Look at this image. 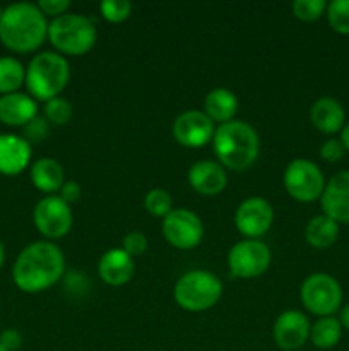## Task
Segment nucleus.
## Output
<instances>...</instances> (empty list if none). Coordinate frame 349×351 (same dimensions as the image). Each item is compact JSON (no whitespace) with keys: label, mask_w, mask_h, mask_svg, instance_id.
Returning a JSON list of instances; mask_svg holds the SVG:
<instances>
[{"label":"nucleus","mask_w":349,"mask_h":351,"mask_svg":"<svg viewBox=\"0 0 349 351\" xmlns=\"http://www.w3.org/2000/svg\"><path fill=\"white\" fill-rule=\"evenodd\" d=\"M65 274V257L60 247L40 240L24 247L12 267L16 287L24 293H40L62 280Z\"/></svg>","instance_id":"obj_1"},{"label":"nucleus","mask_w":349,"mask_h":351,"mask_svg":"<svg viewBox=\"0 0 349 351\" xmlns=\"http://www.w3.org/2000/svg\"><path fill=\"white\" fill-rule=\"evenodd\" d=\"M48 24L36 3H12L3 9L0 19V41L16 53H29L48 38Z\"/></svg>","instance_id":"obj_2"},{"label":"nucleus","mask_w":349,"mask_h":351,"mask_svg":"<svg viewBox=\"0 0 349 351\" xmlns=\"http://www.w3.org/2000/svg\"><path fill=\"white\" fill-rule=\"evenodd\" d=\"M212 147L219 165L229 170L242 171L252 167L259 158L260 139L250 123L231 120L216 127Z\"/></svg>","instance_id":"obj_3"},{"label":"nucleus","mask_w":349,"mask_h":351,"mask_svg":"<svg viewBox=\"0 0 349 351\" xmlns=\"http://www.w3.org/2000/svg\"><path fill=\"white\" fill-rule=\"evenodd\" d=\"M70 67L64 55L57 51H43L33 57L26 69V84L31 98L36 101H50L58 98L68 84Z\"/></svg>","instance_id":"obj_4"},{"label":"nucleus","mask_w":349,"mask_h":351,"mask_svg":"<svg viewBox=\"0 0 349 351\" xmlns=\"http://www.w3.org/2000/svg\"><path fill=\"white\" fill-rule=\"evenodd\" d=\"M96 26L89 17L82 14H64L51 19L48 24V40L57 53L81 57L92 50L96 43Z\"/></svg>","instance_id":"obj_5"},{"label":"nucleus","mask_w":349,"mask_h":351,"mask_svg":"<svg viewBox=\"0 0 349 351\" xmlns=\"http://www.w3.org/2000/svg\"><path fill=\"white\" fill-rule=\"evenodd\" d=\"M222 295V283L211 271L194 269L178 278L173 297L187 312H204L214 307Z\"/></svg>","instance_id":"obj_6"},{"label":"nucleus","mask_w":349,"mask_h":351,"mask_svg":"<svg viewBox=\"0 0 349 351\" xmlns=\"http://www.w3.org/2000/svg\"><path fill=\"white\" fill-rule=\"evenodd\" d=\"M300 297L310 314L331 317L342 305V288L331 274L313 273L301 283Z\"/></svg>","instance_id":"obj_7"},{"label":"nucleus","mask_w":349,"mask_h":351,"mask_svg":"<svg viewBox=\"0 0 349 351\" xmlns=\"http://www.w3.org/2000/svg\"><path fill=\"white\" fill-rule=\"evenodd\" d=\"M284 189L298 202H311L322 197L325 178L320 168L310 160L296 158L286 167L283 175Z\"/></svg>","instance_id":"obj_8"},{"label":"nucleus","mask_w":349,"mask_h":351,"mask_svg":"<svg viewBox=\"0 0 349 351\" xmlns=\"http://www.w3.org/2000/svg\"><path fill=\"white\" fill-rule=\"evenodd\" d=\"M272 254L270 249L255 239H243L236 242L228 252V267L231 274L240 280H253L270 267Z\"/></svg>","instance_id":"obj_9"},{"label":"nucleus","mask_w":349,"mask_h":351,"mask_svg":"<svg viewBox=\"0 0 349 351\" xmlns=\"http://www.w3.org/2000/svg\"><path fill=\"white\" fill-rule=\"evenodd\" d=\"M33 221L38 232L48 242H53L64 239L70 232L74 216L70 206L62 201L58 195H47L34 206Z\"/></svg>","instance_id":"obj_10"},{"label":"nucleus","mask_w":349,"mask_h":351,"mask_svg":"<svg viewBox=\"0 0 349 351\" xmlns=\"http://www.w3.org/2000/svg\"><path fill=\"white\" fill-rule=\"evenodd\" d=\"M161 232L171 247L180 250L195 249L204 239L202 219L194 211L183 208H174L163 218Z\"/></svg>","instance_id":"obj_11"},{"label":"nucleus","mask_w":349,"mask_h":351,"mask_svg":"<svg viewBox=\"0 0 349 351\" xmlns=\"http://www.w3.org/2000/svg\"><path fill=\"white\" fill-rule=\"evenodd\" d=\"M274 221V209L263 197H248L238 206L235 213L236 230L245 239H255L266 235Z\"/></svg>","instance_id":"obj_12"},{"label":"nucleus","mask_w":349,"mask_h":351,"mask_svg":"<svg viewBox=\"0 0 349 351\" xmlns=\"http://www.w3.org/2000/svg\"><path fill=\"white\" fill-rule=\"evenodd\" d=\"M174 141L185 147H202L212 143L216 123L201 110H187L174 119L171 127Z\"/></svg>","instance_id":"obj_13"},{"label":"nucleus","mask_w":349,"mask_h":351,"mask_svg":"<svg viewBox=\"0 0 349 351\" xmlns=\"http://www.w3.org/2000/svg\"><path fill=\"white\" fill-rule=\"evenodd\" d=\"M310 321L303 312L284 311L274 322V343L283 351L300 350L310 338Z\"/></svg>","instance_id":"obj_14"},{"label":"nucleus","mask_w":349,"mask_h":351,"mask_svg":"<svg viewBox=\"0 0 349 351\" xmlns=\"http://www.w3.org/2000/svg\"><path fill=\"white\" fill-rule=\"evenodd\" d=\"M320 202L325 216L337 225H349V170L339 171L325 184Z\"/></svg>","instance_id":"obj_15"},{"label":"nucleus","mask_w":349,"mask_h":351,"mask_svg":"<svg viewBox=\"0 0 349 351\" xmlns=\"http://www.w3.org/2000/svg\"><path fill=\"white\" fill-rule=\"evenodd\" d=\"M188 184L201 195L212 197V195L221 194L228 185L226 168L212 160L197 161L188 170Z\"/></svg>","instance_id":"obj_16"},{"label":"nucleus","mask_w":349,"mask_h":351,"mask_svg":"<svg viewBox=\"0 0 349 351\" xmlns=\"http://www.w3.org/2000/svg\"><path fill=\"white\" fill-rule=\"evenodd\" d=\"M135 273L133 257L123 249H109L101 256L98 263V274L101 281L108 287L118 288L129 283Z\"/></svg>","instance_id":"obj_17"},{"label":"nucleus","mask_w":349,"mask_h":351,"mask_svg":"<svg viewBox=\"0 0 349 351\" xmlns=\"http://www.w3.org/2000/svg\"><path fill=\"white\" fill-rule=\"evenodd\" d=\"M31 161V144L16 134H0V173L19 175Z\"/></svg>","instance_id":"obj_18"},{"label":"nucleus","mask_w":349,"mask_h":351,"mask_svg":"<svg viewBox=\"0 0 349 351\" xmlns=\"http://www.w3.org/2000/svg\"><path fill=\"white\" fill-rule=\"evenodd\" d=\"M38 117L36 99L24 93L0 96V122L9 127H24Z\"/></svg>","instance_id":"obj_19"},{"label":"nucleus","mask_w":349,"mask_h":351,"mask_svg":"<svg viewBox=\"0 0 349 351\" xmlns=\"http://www.w3.org/2000/svg\"><path fill=\"white\" fill-rule=\"evenodd\" d=\"M311 125L324 134H335L342 130L346 122V113L341 103L334 98H318L310 108Z\"/></svg>","instance_id":"obj_20"},{"label":"nucleus","mask_w":349,"mask_h":351,"mask_svg":"<svg viewBox=\"0 0 349 351\" xmlns=\"http://www.w3.org/2000/svg\"><path fill=\"white\" fill-rule=\"evenodd\" d=\"M31 182L43 194L55 195L65 184L64 168L53 158H40L31 167Z\"/></svg>","instance_id":"obj_21"},{"label":"nucleus","mask_w":349,"mask_h":351,"mask_svg":"<svg viewBox=\"0 0 349 351\" xmlns=\"http://www.w3.org/2000/svg\"><path fill=\"white\" fill-rule=\"evenodd\" d=\"M240 101L233 91L226 88H216L207 93L204 101V113L214 123H228L235 120L236 112H238Z\"/></svg>","instance_id":"obj_22"},{"label":"nucleus","mask_w":349,"mask_h":351,"mask_svg":"<svg viewBox=\"0 0 349 351\" xmlns=\"http://www.w3.org/2000/svg\"><path fill=\"white\" fill-rule=\"evenodd\" d=\"M339 237V225L325 215H318L307 223L305 239L313 249H328Z\"/></svg>","instance_id":"obj_23"},{"label":"nucleus","mask_w":349,"mask_h":351,"mask_svg":"<svg viewBox=\"0 0 349 351\" xmlns=\"http://www.w3.org/2000/svg\"><path fill=\"white\" fill-rule=\"evenodd\" d=\"M342 336V326L337 317H320L310 329V339L317 348H334Z\"/></svg>","instance_id":"obj_24"},{"label":"nucleus","mask_w":349,"mask_h":351,"mask_svg":"<svg viewBox=\"0 0 349 351\" xmlns=\"http://www.w3.org/2000/svg\"><path fill=\"white\" fill-rule=\"evenodd\" d=\"M26 81V69L17 58H0V95L17 93V89Z\"/></svg>","instance_id":"obj_25"},{"label":"nucleus","mask_w":349,"mask_h":351,"mask_svg":"<svg viewBox=\"0 0 349 351\" xmlns=\"http://www.w3.org/2000/svg\"><path fill=\"white\" fill-rule=\"evenodd\" d=\"M144 208L154 218H166L173 211V197L164 189H153L144 197Z\"/></svg>","instance_id":"obj_26"},{"label":"nucleus","mask_w":349,"mask_h":351,"mask_svg":"<svg viewBox=\"0 0 349 351\" xmlns=\"http://www.w3.org/2000/svg\"><path fill=\"white\" fill-rule=\"evenodd\" d=\"M43 110H44V119H47V122L55 127L67 125V123L72 120V115H74V108H72V105L67 101V99L62 98V96L44 103Z\"/></svg>","instance_id":"obj_27"},{"label":"nucleus","mask_w":349,"mask_h":351,"mask_svg":"<svg viewBox=\"0 0 349 351\" xmlns=\"http://www.w3.org/2000/svg\"><path fill=\"white\" fill-rule=\"evenodd\" d=\"M325 14L335 33L349 34V0H332L327 3Z\"/></svg>","instance_id":"obj_28"},{"label":"nucleus","mask_w":349,"mask_h":351,"mask_svg":"<svg viewBox=\"0 0 349 351\" xmlns=\"http://www.w3.org/2000/svg\"><path fill=\"white\" fill-rule=\"evenodd\" d=\"M291 10L296 19L311 23L324 16V12L327 10V2L325 0H294Z\"/></svg>","instance_id":"obj_29"},{"label":"nucleus","mask_w":349,"mask_h":351,"mask_svg":"<svg viewBox=\"0 0 349 351\" xmlns=\"http://www.w3.org/2000/svg\"><path fill=\"white\" fill-rule=\"evenodd\" d=\"M99 14L103 16V19L112 24L123 23L132 14V3L127 0H103L99 3Z\"/></svg>","instance_id":"obj_30"},{"label":"nucleus","mask_w":349,"mask_h":351,"mask_svg":"<svg viewBox=\"0 0 349 351\" xmlns=\"http://www.w3.org/2000/svg\"><path fill=\"white\" fill-rule=\"evenodd\" d=\"M48 130H50V123L47 122L44 117H34L29 123L23 127V137L27 141L29 144L34 143H41L44 141V137L48 136Z\"/></svg>","instance_id":"obj_31"},{"label":"nucleus","mask_w":349,"mask_h":351,"mask_svg":"<svg viewBox=\"0 0 349 351\" xmlns=\"http://www.w3.org/2000/svg\"><path fill=\"white\" fill-rule=\"evenodd\" d=\"M122 249L129 254L130 257L142 256L147 250V239L144 233L140 232H130L123 237Z\"/></svg>","instance_id":"obj_32"},{"label":"nucleus","mask_w":349,"mask_h":351,"mask_svg":"<svg viewBox=\"0 0 349 351\" xmlns=\"http://www.w3.org/2000/svg\"><path fill=\"white\" fill-rule=\"evenodd\" d=\"M346 154V147L341 139H327L320 147V158L328 163H335V161L342 160Z\"/></svg>","instance_id":"obj_33"},{"label":"nucleus","mask_w":349,"mask_h":351,"mask_svg":"<svg viewBox=\"0 0 349 351\" xmlns=\"http://www.w3.org/2000/svg\"><path fill=\"white\" fill-rule=\"evenodd\" d=\"M36 5L44 16L51 17V19H57V17L67 14L70 2L68 0H40Z\"/></svg>","instance_id":"obj_34"},{"label":"nucleus","mask_w":349,"mask_h":351,"mask_svg":"<svg viewBox=\"0 0 349 351\" xmlns=\"http://www.w3.org/2000/svg\"><path fill=\"white\" fill-rule=\"evenodd\" d=\"M81 194H82L81 185H79L77 182L68 180V182H65L64 185H62L60 192H58V197H60L62 201L67 202V204L70 206V204H75V202L81 199Z\"/></svg>","instance_id":"obj_35"},{"label":"nucleus","mask_w":349,"mask_h":351,"mask_svg":"<svg viewBox=\"0 0 349 351\" xmlns=\"http://www.w3.org/2000/svg\"><path fill=\"white\" fill-rule=\"evenodd\" d=\"M23 345V336L16 329H5V331L0 335V346L7 351H16Z\"/></svg>","instance_id":"obj_36"},{"label":"nucleus","mask_w":349,"mask_h":351,"mask_svg":"<svg viewBox=\"0 0 349 351\" xmlns=\"http://www.w3.org/2000/svg\"><path fill=\"white\" fill-rule=\"evenodd\" d=\"M339 322H341L342 329H348L349 331V304L344 305L339 312Z\"/></svg>","instance_id":"obj_37"},{"label":"nucleus","mask_w":349,"mask_h":351,"mask_svg":"<svg viewBox=\"0 0 349 351\" xmlns=\"http://www.w3.org/2000/svg\"><path fill=\"white\" fill-rule=\"evenodd\" d=\"M341 141H342V144H344L346 151H348V153H349V122L344 123V127H342Z\"/></svg>","instance_id":"obj_38"},{"label":"nucleus","mask_w":349,"mask_h":351,"mask_svg":"<svg viewBox=\"0 0 349 351\" xmlns=\"http://www.w3.org/2000/svg\"><path fill=\"white\" fill-rule=\"evenodd\" d=\"M3 259H5V250H3V243L2 240H0V269H2L3 266Z\"/></svg>","instance_id":"obj_39"},{"label":"nucleus","mask_w":349,"mask_h":351,"mask_svg":"<svg viewBox=\"0 0 349 351\" xmlns=\"http://www.w3.org/2000/svg\"><path fill=\"white\" fill-rule=\"evenodd\" d=\"M2 14H3V9H2V5H0V19H2Z\"/></svg>","instance_id":"obj_40"},{"label":"nucleus","mask_w":349,"mask_h":351,"mask_svg":"<svg viewBox=\"0 0 349 351\" xmlns=\"http://www.w3.org/2000/svg\"><path fill=\"white\" fill-rule=\"evenodd\" d=\"M0 351H7V350H3V348H2V346H0Z\"/></svg>","instance_id":"obj_41"}]
</instances>
